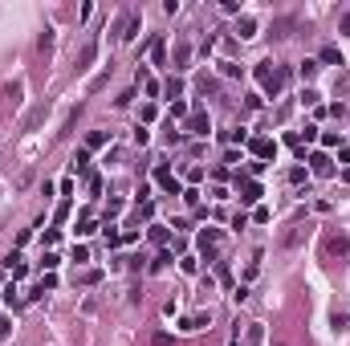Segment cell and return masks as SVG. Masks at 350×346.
<instances>
[{
  "label": "cell",
  "instance_id": "cell-1",
  "mask_svg": "<svg viewBox=\"0 0 350 346\" xmlns=\"http://www.w3.org/2000/svg\"><path fill=\"white\" fill-rule=\"evenodd\" d=\"M187 131H191V135H208V131H212V126H208V114H204V110H191V114H187Z\"/></svg>",
  "mask_w": 350,
  "mask_h": 346
},
{
  "label": "cell",
  "instance_id": "cell-2",
  "mask_svg": "<svg viewBox=\"0 0 350 346\" xmlns=\"http://www.w3.org/2000/svg\"><path fill=\"white\" fill-rule=\"evenodd\" d=\"M240 200H244V204H257V200H261V183H257V179H244V183H240Z\"/></svg>",
  "mask_w": 350,
  "mask_h": 346
},
{
  "label": "cell",
  "instance_id": "cell-3",
  "mask_svg": "<svg viewBox=\"0 0 350 346\" xmlns=\"http://www.w3.org/2000/svg\"><path fill=\"white\" fill-rule=\"evenodd\" d=\"M326 252H330V257H346V252H350V240H346V236H330V240H326Z\"/></svg>",
  "mask_w": 350,
  "mask_h": 346
},
{
  "label": "cell",
  "instance_id": "cell-4",
  "mask_svg": "<svg viewBox=\"0 0 350 346\" xmlns=\"http://www.w3.org/2000/svg\"><path fill=\"white\" fill-rule=\"evenodd\" d=\"M273 151H277V143H273V138H253V155H257V159H269Z\"/></svg>",
  "mask_w": 350,
  "mask_h": 346
},
{
  "label": "cell",
  "instance_id": "cell-5",
  "mask_svg": "<svg viewBox=\"0 0 350 346\" xmlns=\"http://www.w3.org/2000/svg\"><path fill=\"white\" fill-rule=\"evenodd\" d=\"M310 171H313V175H330V171H334L330 155H313V159H310Z\"/></svg>",
  "mask_w": 350,
  "mask_h": 346
},
{
  "label": "cell",
  "instance_id": "cell-6",
  "mask_svg": "<svg viewBox=\"0 0 350 346\" xmlns=\"http://www.w3.org/2000/svg\"><path fill=\"white\" fill-rule=\"evenodd\" d=\"M216 245H220V232H216V228H204V232H200V249H204V252H212Z\"/></svg>",
  "mask_w": 350,
  "mask_h": 346
},
{
  "label": "cell",
  "instance_id": "cell-7",
  "mask_svg": "<svg viewBox=\"0 0 350 346\" xmlns=\"http://www.w3.org/2000/svg\"><path fill=\"white\" fill-rule=\"evenodd\" d=\"M265 342V326L261 322H253V326H248V338H244V346H261Z\"/></svg>",
  "mask_w": 350,
  "mask_h": 346
},
{
  "label": "cell",
  "instance_id": "cell-8",
  "mask_svg": "<svg viewBox=\"0 0 350 346\" xmlns=\"http://www.w3.org/2000/svg\"><path fill=\"white\" fill-rule=\"evenodd\" d=\"M306 232H310V228H306V224H297L293 232H285V236H281V245H285V249H293V245H297V240L306 236Z\"/></svg>",
  "mask_w": 350,
  "mask_h": 346
},
{
  "label": "cell",
  "instance_id": "cell-9",
  "mask_svg": "<svg viewBox=\"0 0 350 346\" xmlns=\"http://www.w3.org/2000/svg\"><path fill=\"white\" fill-rule=\"evenodd\" d=\"M208 326V314H191V318H184V330H204Z\"/></svg>",
  "mask_w": 350,
  "mask_h": 346
},
{
  "label": "cell",
  "instance_id": "cell-10",
  "mask_svg": "<svg viewBox=\"0 0 350 346\" xmlns=\"http://www.w3.org/2000/svg\"><path fill=\"white\" fill-rule=\"evenodd\" d=\"M74 171H77V175H86V171H90V151H77V155H74Z\"/></svg>",
  "mask_w": 350,
  "mask_h": 346
},
{
  "label": "cell",
  "instance_id": "cell-11",
  "mask_svg": "<svg viewBox=\"0 0 350 346\" xmlns=\"http://www.w3.org/2000/svg\"><path fill=\"white\" fill-rule=\"evenodd\" d=\"M240 37H257V20L253 17H240Z\"/></svg>",
  "mask_w": 350,
  "mask_h": 346
},
{
  "label": "cell",
  "instance_id": "cell-12",
  "mask_svg": "<svg viewBox=\"0 0 350 346\" xmlns=\"http://www.w3.org/2000/svg\"><path fill=\"white\" fill-rule=\"evenodd\" d=\"M57 265H61V257H57V252H45V257H41V269H49V273H53Z\"/></svg>",
  "mask_w": 350,
  "mask_h": 346
},
{
  "label": "cell",
  "instance_id": "cell-13",
  "mask_svg": "<svg viewBox=\"0 0 350 346\" xmlns=\"http://www.w3.org/2000/svg\"><path fill=\"white\" fill-rule=\"evenodd\" d=\"M134 37H139V17H130L127 20V33H122V41H134Z\"/></svg>",
  "mask_w": 350,
  "mask_h": 346
},
{
  "label": "cell",
  "instance_id": "cell-14",
  "mask_svg": "<svg viewBox=\"0 0 350 346\" xmlns=\"http://www.w3.org/2000/svg\"><path fill=\"white\" fill-rule=\"evenodd\" d=\"M106 138H110L106 131H94V135H90V138H86V147H106Z\"/></svg>",
  "mask_w": 350,
  "mask_h": 346
},
{
  "label": "cell",
  "instance_id": "cell-15",
  "mask_svg": "<svg viewBox=\"0 0 350 346\" xmlns=\"http://www.w3.org/2000/svg\"><path fill=\"white\" fill-rule=\"evenodd\" d=\"M98 281H102V269H86L82 273V285H98Z\"/></svg>",
  "mask_w": 350,
  "mask_h": 346
},
{
  "label": "cell",
  "instance_id": "cell-16",
  "mask_svg": "<svg viewBox=\"0 0 350 346\" xmlns=\"http://www.w3.org/2000/svg\"><path fill=\"white\" fill-rule=\"evenodd\" d=\"M151 57L163 65V37H155V41H151Z\"/></svg>",
  "mask_w": 350,
  "mask_h": 346
},
{
  "label": "cell",
  "instance_id": "cell-17",
  "mask_svg": "<svg viewBox=\"0 0 350 346\" xmlns=\"http://www.w3.org/2000/svg\"><path fill=\"white\" fill-rule=\"evenodd\" d=\"M220 74H224V77H236V74H240V65H232V61H220Z\"/></svg>",
  "mask_w": 350,
  "mask_h": 346
},
{
  "label": "cell",
  "instance_id": "cell-18",
  "mask_svg": "<svg viewBox=\"0 0 350 346\" xmlns=\"http://www.w3.org/2000/svg\"><path fill=\"white\" fill-rule=\"evenodd\" d=\"M179 90H184V82H179V77H171V82H167V94H171V102L179 98Z\"/></svg>",
  "mask_w": 350,
  "mask_h": 346
},
{
  "label": "cell",
  "instance_id": "cell-19",
  "mask_svg": "<svg viewBox=\"0 0 350 346\" xmlns=\"http://www.w3.org/2000/svg\"><path fill=\"white\" fill-rule=\"evenodd\" d=\"M318 74V61H301V77H313Z\"/></svg>",
  "mask_w": 350,
  "mask_h": 346
},
{
  "label": "cell",
  "instance_id": "cell-20",
  "mask_svg": "<svg viewBox=\"0 0 350 346\" xmlns=\"http://www.w3.org/2000/svg\"><path fill=\"white\" fill-rule=\"evenodd\" d=\"M171 118H187V106H184V102H171Z\"/></svg>",
  "mask_w": 350,
  "mask_h": 346
},
{
  "label": "cell",
  "instance_id": "cell-21",
  "mask_svg": "<svg viewBox=\"0 0 350 346\" xmlns=\"http://www.w3.org/2000/svg\"><path fill=\"white\" fill-rule=\"evenodd\" d=\"M151 240L155 245H167V228H151Z\"/></svg>",
  "mask_w": 350,
  "mask_h": 346
},
{
  "label": "cell",
  "instance_id": "cell-22",
  "mask_svg": "<svg viewBox=\"0 0 350 346\" xmlns=\"http://www.w3.org/2000/svg\"><path fill=\"white\" fill-rule=\"evenodd\" d=\"M77 232H82V236H90V232H98V224H94V220H90V216H86V220H82V228H77Z\"/></svg>",
  "mask_w": 350,
  "mask_h": 346
},
{
  "label": "cell",
  "instance_id": "cell-23",
  "mask_svg": "<svg viewBox=\"0 0 350 346\" xmlns=\"http://www.w3.org/2000/svg\"><path fill=\"white\" fill-rule=\"evenodd\" d=\"M151 342H155V346H171L175 338H171V334H163V330H159V334H155V338H151Z\"/></svg>",
  "mask_w": 350,
  "mask_h": 346
},
{
  "label": "cell",
  "instance_id": "cell-24",
  "mask_svg": "<svg viewBox=\"0 0 350 346\" xmlns=\"http://www.w3.org/2000/svg\"><path fill=\"white\" fill-rule=\"evenodd\" d=\"M184 200H187L191 208H200V192H196V188H187V192H184Z\"/></svg>",
  "mask_w": 350,
  "mask_h": 346
},
{
  "label": "cell",
  "instance_id": "cell-25",
  "mask_svg": "<svg viewBox=\"0 0 350 346\" xmlns=\"http://www.w3.org/2000/svg\"><path fill=\"white\" fill-rule=\"evenodd\" d=\"M74 261H77V265L90 261V249H86V245H77V249H74Z\"/></svg>",
  "mask_w": 350,
  "mask_h": 346
},
{
  "label": "cell",
  "instance_id": "cell-26",
  "mask_svg": "<svg viewBox=\"0 0 350 346\" xmlns=\"http://www.w3.org/2000/svg\"><path fill=\"white\" fill-rule=\"evenodd\" d=\"M179 265H184V273H196V269H200V261H196V257H184Z\"/></svg>",
  "mask_w": 350,
  "mask_h": 346
},
{
  "label": "cell",
  "instance_id": "cell-27",
  "mask_svg": "<svg viewBox=\"0 0 350 346\" xmlns=\"http://www.w3.org/2000/svg\"><path fill=\"white\" fill-rule=\"evenodd\" d=\"M342 33H350V13H346V17H342Z\"/></svg>",
  "mask_w": 350,
  "mask_h": 346
},
{
  "label": "cell",
  "instance_id": "cell-28",
  "mask_svg": "<svg viewBox=\"0 0 350 346\" xmlns=\"http://www.w3.org/2000/svg\"><path fill=\"white\" fill-rule=\"evenodd\" d=\"M342 175H346V183H350V167H346V171H342Z\"/></svg>",
  "mask_w": 350,
  "mask_h": 346
}]
</instances>
